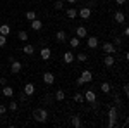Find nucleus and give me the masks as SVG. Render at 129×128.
Masks as SVG:
<instances>
[{"label":"nucleus","mask_w":129,"mask_h":128,"mask_svg":"<svg viewBox=\"0 0 129 128\" xmlns=\"http://www.w3.org/2000/svg\"><path fill=\"white\" fill-rule=\"evenodd\" d=\"M22 52H24L26 56H33V54H35V45H29V43H26V45L22 47Z\"/></svg>","instance_id":"obj_17"},{"label":"nucleus","mask_w":129,"mask_h":128,"mask_svg":"<svg viewBox=\"0 0 129 128\" xmlns=\"http://www.w3.org/2000/svg\"><path fill=\"white\" fill-rule=\"evenodd\" d=\"M76 85H78V87H81V85H84V80L81 78V76H78V78H76Z\"/></svg>","instance_id":"obj_34"},{"label":"nucleus","mask_w":129,"mask_h":128,"mask_svg":"<svg viewBox=\"0 0 129 128\" xmlns=\"http://www.w3.org/2000/svg\"><path fill=\"white\" fill-rule=\"evenodd\" d=\"M2 94H4L5 97H12V95H14V88H12V87H9V85H4Z\"/></svg>","instance_id":"obj_18"},{"label":"nucleus","mask_w":129,"mask_h":128,"mask_svg":"<svg viewBox=\"0 0 129 128\" xmlns=\"http://www.w3.org/2000/svg\"><path fill=\"white\" fill-rule=\"evenodd\" d=\"M64 99H66V92H64L62 88L57 90V92H55V100H57V102H62Z\"/></svg>","instance_id":"obj_22"},{"label":"nucleus","mask_w":129,"mask_h":128,"mask_svg":"<svg viewBox=\"0 0 129 128\" xmlns=\"http://www.w3.org/2000/svg\"><path fill=\"white\" fill-rule=\"evenodd\" d=\"M5 43H7V36L0 35V47H5Z\"/></svg>","instance_id":"obj_32"},{"label":"nucleus","mask_w":129,"mask_h":128,"mask_svg":"<svg viewBox=\"0 0 129 128\" xmlns=\"http://www.w3.org/2000/svg\"><path fill=\"white\" fill-rule=\"evenodd\" d=\"M76 36H78V38H86V36H88L86 28H84V26H78V30H76Z\"/></svg>","instance_id":"obj_14"},{"label":"nucleus","mask_w":129,"mask_h":128,"mask_svg":"<svg viewBox=\"0 0 129 128\" xmlns=\"http://www.w3.org/2000/svg\"><path fill=\"white\" fill-rule=\"evenodd\" d=\"M126 2H127V0H115V4H117V5H124Z\"/></svg>","instance_id":"obj_38"},{"label":"nucleus","mask_w":129,"mask_h":128,"mask_svg":"<svg viewBox=\"0 0 129 128\" xmlns=\"http://www.w3.org/2000/svg\"><path fill=\"white\" fill-rule=\"evenodd\" d=\"M55 40H57V42H66V40H67V33L57 31V33H55Z\"/></svg>","instance_id":"obj_21"},{"label":"nucleus","mask_w":129,"mask_h":128,"mask_svg":"<svg viewBox=\"0 0 129 128\" xmlns=\"http://www.w3.org/2000/svg\"><path fill=\"white\" fill-rule=\"evenodd\" d=\"M103 64H105V68H112V66L115 64V59H114V56H110V54H105V57H103Z\"/></svg>","instance_id":"obj_10"},{"label":"nucleus","mask_w":129,"mask_h":128,"mask_svg":"<svg viewBox=\"0 0 129 128\" xmlns=\"http://www.w3.org/2000/svg\"><path fill=\"white\" fill-rule=\"evenodd\" d=\"M43 81H45V85H53L55 83V75L50 73V71L43 73Z\"/></svg>","instance_id":"obj_4"},{"label":"nucleus","mask_w":129,"mask_h":128,"mask_svg":"<svg viewBox=\"0 0 129 128\" xmlns=\"http://www.w3.org/2000/svg\"><path fill=\"white\" fill-rule=\"evenodd\" d=\"M53 7H55V10H62L64 9V2H62V0H57V2L53 4Z\"/></svg>","instance_id":"obj_30"},{"label":"nucleus","mask_w":129,"mask_h":128,"mask_svg":"<svg viewBox=\"0 0 129 128\" xmlns=\"http://www.w3.org/2000/svg\"><path fill=\"white\" fill-rule=\"evenodd\" d=\"M74 59H78L79 62H86V59H88V56H86L84 52H79L78 56H74Z\"/></svg>","instance_id":"obj_27"},{"label":"nucleus","mask_w":129,"mask_h":128,"mask_svg":"<svg viewBox=\"0 0 129 128\" xmlns=\"http://www.w3.org/2000/svg\"><path fill=\"white\" fill-rule=\"evenodd\" d=\"M86 45H88L89 49H96V47H98V38H96V36H88Z\"/></svg>","instance_id":"obj_12"},{"label":"nucleus","mask_w":129,"mask_h":128,"mask_svg":"<svg viewBox=\"0 0 129 128\" xmlns=\"http://www.w3.org/2000/svg\"><path fill=\"white\" fill-rule=\"evenodd\" d=\"M35 90H36V87H35L33 83H26V85H24V88H22V92H24V95H33V94H35Z\"/></svg>","instance_id":"obj_11"},{"label":"nucleus","mask_w":129,"mask_h":128,"mask_svg":"<svg viewBox=\"0 0 129 128\" xmlns=\"http://www.w3.org/2000/svg\"><path fill=\"white\" fill-rule=\"evenodd\" d=\"M122 88H124V94H126V95H129V85H127V83H126Z\"/></svg>","instance_id":"obj_36"},{"label":"nucleus","mask_w":129,"mask_h":128,"mask_svg":"<svg viewBox=\"0 0 129 128\" xmlns=\"http://www.w3.org/2000/svg\"><path fill=\"white\" fill-rule=\"evenodd\" d=\"M21 71H22V64H21L19 61L12 59L10 61V73H12V75H17V73H21Z\"/></svg>","instance_id":"obj_3"},{"label":"nucleus","mask_w":129,"mask_h":128,"mask_svg":"<svg viewBox=\"0 0 129 128\" xmlns=\"http://www.w3.org/2000/svg\"><path fill=\"white\" fill-rule=\"evenodd\" d=\"M9 109L10 111H17V102H9Z\"/></svg>","instance_id":"obj_33"},{"label":"nucleus","mask_w":129,"mask_h":128,"mask_svg":"<svg viewBox=\"0 0 129 128\" xmlns=\"http://www.w3.org/2000/svg\"><path fill=\"white\" fill-rule=\"evenodd\" d=\"M84 95V102H89V104H93V102H96V94L93 92V90H88L86 94H83Z\"/></svg>","instance_id":"obj_5"},{"label":"nucleus","mask_w":129,"mask_h":128,"mask_svg":"<svg viewBox=\"0 0 129 128\" xmlns=\"http://www.w3.org/2000/svg\"><path fill=\"white\" fill-rule=\"evenodd\" d=\"M78 16H79L81 19H89L91 17V9L89 7H83V9H79Z\"/></svg>","instance_id":"obj_6"},{"label":"nucleus","mask_w":129,"mask_h":128,"mask_svg":"<svg viewBox=\"0 0 129 128\" xmlns=\"http://www.w3.org/2000/svg\"><path fill=\"white\" fill-rule=\"evenodd\" d=\"M109 126H110V128H114V126H115V121H112V119H109Z\"/></svg>","instance_id":"obj_39"},{"label":"nucleus","mask_w":129,"mask_h":128,"mask_svg":"<svg viewBox=\"0 0 129 128\" xmlns=\"http://www.w3.org/2000/svg\"><path fill=\"white\" fill-rule=\"evenodd\" d=\"M110 88H112V87H110V83H107V81H103V83L100 85V90H102L103 94H109Z\"/></svg>","instance_id":"obj_24"},{"label":"nucleus","mask_w":129,"mask_h":128,"mask_svg":"<svg viewBox=\"0 0 129 128\" xmlns=\"http://www.w3.org/2000/svg\"><path fill=\"white\" fill-rule=\"evenodd\" d=\"M114 19H115L117 24H124V23H126V14H124V12H120V10H117V12L114 14Z\"/></svg>","instance_id":"obj_8"},{"label":"nucleus","mask_w":129,"mask_h":128,"mask_svg":"<svg viewBox=\"0 0 129 128\" xmlns=\"http://www.w3.org/2000/svg\"><path fill=\"white\" fill-rule=\"evenodd\" d=\"M112 43H114V45H115V47H120V45H122V38H120V36H115V38H114V42H112Z\"/></svg>","instance_id":"obj_31"},{"label":"nucleus","mask_w":129,"mask_h":128,"mask_svg":"<svg viewBox=\"0 0 129 128\" xmlns=\"http://www.w3.org/2000/svg\"><path fill=\"white\" fill-rule=\"evenodd\" d=\"M41 28H43V23H41V21L38 19V17L31 21V30H33V31H40Z\"/></svg>","instance_id":"obj_13"},{"label":"nucleus","mask_w":129,"mask_h":128,"mask_svg":"<svg viewBox=\"0 0 129 128\" xmlns=\"http://www.w3.org/2000/svg\"><path fill=\"white\" fill-rule=\"evenodd\" d=\"M0 85H7V80H5V78H0Z\"/></svg>","instance_id":"obj_40"},{"label":"nucleus","mask_w":129,"mask_h":128,"mask_svg":"<svg viewBox=\"0 0 129 128\" xmlns=\"http://www.w3.org/2000/svg\"><path fill=\"white\" fill-rule=\"evenodd\" d=\"M24 17H26L28 21H33V19H36V12H35V10H28V12L24 14Z\"/></svg>","instance_id":"obj_26"},{"label":"nucleus","mask_w":129,"mask_h":128,"mask_svg":"<svg viewBox=\"0 0 129 128\" xmlns=\"http://www.w3.org/2000/svg\"><path fill=\"white\" fill-rule=\"evenodd\" d=\"M102 49H103V52H105V54H110V56H114V54L117 52V47H115L112 42H105Z\"/></svg>","instance_id":"obj_2"},{"label":"nucleus","mask_w":129,"mask_h":128,"mask_svg":"<svg viewBox=\"0 0 129 128\" xmlns=\"http://www.w3.org/2000/svg\"><path fill=\"white\" fill-rule=\"evenodd\" d=\"M69 45L72 47V49H78L81 45V38H78V36H72V38L69 40Z\"/></svg>","instance_id":"obj_20"},{"label":"nucleus","mask_w":129,"mask_h":128,"mask_svg":"<svg viewBox=\"0 0 129 128\" xmlns=\"http://www.w3.org/2000/svg\"><path fill=\"white\" fill-rule=\"evenodd\" d=\"M117 114H119L117 107H110V109H109V119H112V121H117Z\"/></svg>","instance_id":"obj_19"},{"label":"nucleus","mask_w":129,"mask_h":128,"mask_svg":"<svg viewBox=\"0 0 129 128\" xmlns=\"http://www.w3.org/2000/svg\"><path fill=\"white\" fill-rule=\"evenodd\" d=\"M122 35H124V36H129V28H127V26L124 28V31H122Z\"/></svg>","instance_id":"obj_37"},{"label":"nucleus","mask_w":129,"mask_h":128,"mask_svg":"<svg viewBox=\"0 0 129 128\" xmlns=\"http://www.w3.org/2000/svg\"><path fill=\"white\" fill-rule=\"evenodd\" d=\"M17 38H19L21 42H26V40H28V33H26V31H22V30H21L19 33H17Z\"/></svg>","instance_id":"obj_29"},{"label":"nucleus","mask_w":129,"mask_h":128,"mask_svg":"<svg viewBox=\"0 0 129 128\" xmlns=\"http://www.w3.org/2000/svg\"><path fill=\"white\" fill-rule=\"evenodd\" d=\"M9 33H10V26H9V24H2V26H0V35L7 36Z\"/></svg>","instance_id":"obj_23"},{"label":"nucleus","mask_w":129,"mask_h":128,"mask_svg":"<svg viewBox=\"0 0 129 128\" xmlns=\"http://www.w3.org/2000/svg\"><path fill=\"white\" fill-rule=\"evenodd\" d=\"M66 16H67L69 19H76V17H78V9H74V7L67 9L66 10Z\"/></svg>","instance_id":"obj_16"},{"label":"nucleus","mask_w":129,"mask_h":128,"mask_svg":"<svg viewBox=\"0 0 129 128\" xmlns=\"http://www.w3.org/2000/svg\"><path fill=\"white\" fill-rule=\"evenodd\" d=\"M67 2H69V4H76L78 0H67Z\"/></svg>","instance_id":"obj_42"},{"label":"nucleus","mask_w":129,"mask_h":128,"mask_svg":"<svg viewBox=\"0 0 129 128\" xmlns=\"http://www.w3.org/2000/svg\"><path fill=\"white\" fill-rule=\"evenodd\" d=\"M71 123H72V125H74L76 128H79V126H81V118H79V116H72Z\"/></svg>","instance_id":"obj_28"},{"label":"nucleus","mask_w":129,"mask_h":128,"mask_svg":"<svg viewBox=\"0 0 129 128\" xmlns=\"http://www.w3.org/2000/svg\"><path fill=\"white\" fill-rule=\"evenodd\" d=\"M5 111H7V107L4 104H0V114H5Z\"/></svg>","instance_id":"obj_35"},{"label":"nucleus","mask_w":129,"mask_h":128,"mask_svg":"<svg viewBox=\"0 0 129 128\" xmlns=\"http://www.w3.org/2000/svg\"><path fill=\"white\" fill-rule=\"evenodd\" d=\"M81 78L84 80V83H89V81L93 80V75H91V71H89V69H84V71L81 73Z\"/></svg>","instance_id":"obj_15"},{"label":"nucleus","mask_w":129,"mask_h":128,"mask_svg":"<svg viewBox=\"0 0 129 128\" xmlns=\"http://www.w3.org/2000/svg\"><path fill=\"white\" fill-rule=\"evenodd\" d=\"M72 100H74V102H78V104H79V102H84V95L79 94V92H76V94H74V97H72Z\"/></svg>","instance_id":"obj_25"},{"label":"nucleus","mask_w":129,"mask_h":128,"mask_svg":"<svg viewBox=\"0 0 129 128\" xmlns=\"http://www.w3.org/2000/svg\"><path fill=\"white\" fill-rule=\"evenodd\" d=\"M62 59H64V62H66V64H72V62L76 61V59H74V54H72L71 50H67V52H64Z\"/></svg>","instance_id":"obj_9"},{"label":"nucleus","mask_w":129,"mask_h":128,"mask_svg":"<svg viewBox=\"0 0 129 128\" xmlns=\"http://www.w3.org/2000/svg\"><path fill=\"white\" fill-rule=\"evenodd\" d=\"M114 100H115V102H117V104H119V102H120V99H119V95H117V94H115V95H114Z\"/></svg>","instance_id":"obj_41"},{"label":"nucleus","mask_w":129,"mask_h":128,"mask_svg":"<svg viewBox=\"0 0 129 128\" xmlns=\"http://www.w3.org/2000/svg\"><path fill=\"white\" fill-rule=\"evenodd\" d=\"M40 57L43 61H50V57H52V50H50V47H43V49L40 50Z\"/></svg>","instance_id":"obj_7"},{"label":"nucleus","mask_w":129,"mask_h":128,"mask_svg":"<svg viewBox=\"0 0 129 128\" xmlns=\"http://www.w3.org/2000/svg\"><path fill=\"white\" fill-rule=\"evenodd\" d=\"M33 118H35V121H38V123H47L48 121V113H47V109L38 107V109L33 111Z\"/></svg>","instance_id":"obj_1"}]
</instances>
